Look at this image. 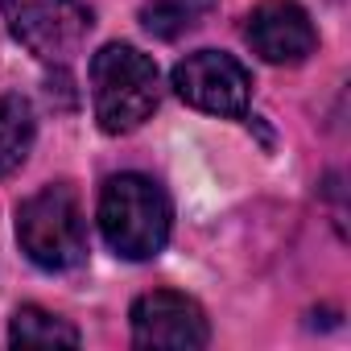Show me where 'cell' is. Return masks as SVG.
I'll use <instances>...</instances> for the list:
<instances>
[{
    "label": "cell",
    "instance_id": "cell-10",
    "mask_svg": "<svg viewBox=\"0 0 351 351\" xmlns=\"http://www.w3.org/2000/svg\"><path fill=\"white\" fill-rule=\"evenodd\" d=\"M79 339L83 335L66 318H58L42 306H21L13 314V326H9L13 347H79Z\"/></svg>",
    "mask_w": 351,
    "mask_h": 351
},
{
    "label": "cell",
    "instance_id": "cell-3",
    "mask_svg": "<svg viewBox=\"0 0 351 351\" xmlns=\"http://www.w3.org/2000/svg\"><path fill=\"white\" fill-rule=\"evenodd\" d=\"M17 244L21 252L46 269L66 273L87 261V219L79 207V195L66 182L42 186L17 207Z\"/></svg>",
    "mask_w": 351,
    "mask_h": 351
},
{
    "label": "cell",
    "instance_id": "cell-5",
    "mask_svg": "<svg viewBox=\"0 0 351 351\" xmlns=\"http://www.w3.org/2000/svg\"><path fill=\"white\" fill-rule=\"evenodd\" d=\"M173 91L211 116H244L252 99V75L223 50H199L173 66Z\"/></svg>",
    "mask_w": 351,
    "mask_h": 351
},
{
    "label": "cell",
    "instance_id": "cell-7",
    "mask_svg": "<svg viewBox=\"0 0 351 351\" xmlns=\"http://www.w3.org/2000/svg\"><path fill=\"white\" fill-rule=\"evenodd\" d=\"M244 38L252 46V54H261L273 66H298L318 46L314 21L298 0H261V5L248 13Z\"/></svg>",
    "mask_w": 351,
    "mask_h": 351
},
{
    "label": "cell",
    "instance_id": "cell-8",
    "mask_svg": "<svg viewBox=\"0 0 351 351\" xmlns=\"http://www.w3.org/2000/svg\"><path fill=\"white\" fill-rule=\"evenodd\" d=\"M34 104L25 95H0V178L17 173L34 149Z\"/></svg>",
    "mask_w": 351,
    "mask_h": 351
},
{
    "label": "cell",
    "instance_id": "cell-1",
    "mask_svg": "<svg viewBox=\"0 0 351 351\" xmlns=\"http://www.w3.org/2000/svg\"><path fill=\"white\" fill-rule=\"evenodd\" d=\"M173 228L169 195L145 173H116L99 191V232L124 261H153Z\"/></svg>",
    "mask_w": 351,
    "mask_h": 351
},
{
    "label": "cell",
    "instance_id": "cell-2",
    "mask_svg": "<svg viewBox=\"0 0 351 351\" xmlns=\"http://www.w3.org/2000/svg\"><path fill=\"white\" fill-rule=\"evenodd\" d=\"M161 99V75L149 54L124 42H108L91 58V104L108 136L141 128Z\"/></svg>",
    "mask_w": 351,
    "mask_h": 351
},
{
    "label": "cell",
    "instance_id": "cell-6",
    "mask_svg": "<svg viewBox=\"0 0 351 351\" xmlns=\"http://www.w3.org/2000/svg\"><path fill=\"white\" fill-rule=\"evenodd\" d=\"M128 322H132V343L136 347L195 351V347H207V339H211V322H207L203 306L186 293H173V289L141 293L132 302Z\"/></svg>",
    "mask_w": 351,
    "mask_h": 351
},
{
    "label": "cell",
    "instance_id": "cell-4",
    "mask_svg": "<svg viewBox=\"0 0 351 351\" xmlns=\"http://www.w3.org/2000/svg\"><path fill=\"white\" fill-rule=\"evenodd\" d=\"M9 34L38 58L58 62L79 50L91 29V13L83 0H0Z\"/></svg>",
    "mask_w": 351,
    "mask_h": 351
},
{
    "label": "cell",
    "instance_id": "cell-9",
    "mask_svg": "<svg viewBox=\"0 0 351 351\" xmlns=\"http://www.w3.org/2000/svg\"><path fill=\"white\" fill-rule=\"evenodd\" d=\"M215 5L219 0H149L141 9V25L161 42H178V38L195 34L215 13Z\"/></svg>",
    "mask_w": 351,
    "mask_h": 351
}]
</instances>
